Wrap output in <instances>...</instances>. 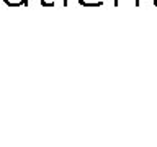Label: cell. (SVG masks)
Segmentation results:
<instances>
[{
    "instance_id": "cell-1",
    "label": "cell",
    "mask_w": 157,
    "mask_h": 147,
    "mask_svg": "<svg viewBox=\"0 0 157 147\" xmlns=\"http://www.w3.org/2000/svg\"><path fill=\"white\" fill-rule=\"evenodd\" d=\"M8 7H21V5L28 3V0H3Z\"/></svg>"
},
{
    "instance_id": "cell-2",
    "label": "cell",
    "mask_w": 157,
    "mask_h": 147,
    "mask_svg": "<svg viewBox=\"0 0 157 147\" xmlns=\"http://www.w3.org/2000/svg\"><path fill=\"white\" fill-rule=\"evenodd\" d=\"M43 7H54L56 5V0H39ZM64 5H67V0H64Z\"/></svg>"
},
{
    "instance_id": "cell-3",
    "label": "cell",
    "mask_w": 157,
    "mask_h": 147,
    "mask_svg": "<svg viewBox=\"0 0 157 147\" xmlns=\"http://www.w3.org/2000/svg\"><path fill=\"white\" fill-rule=\"evenodd\" d=\"M124 2H129V0H115V7H118V5H121ZM131 3L134 5V7H139V0H131Z\"/></svg>"
}]
</instances>
